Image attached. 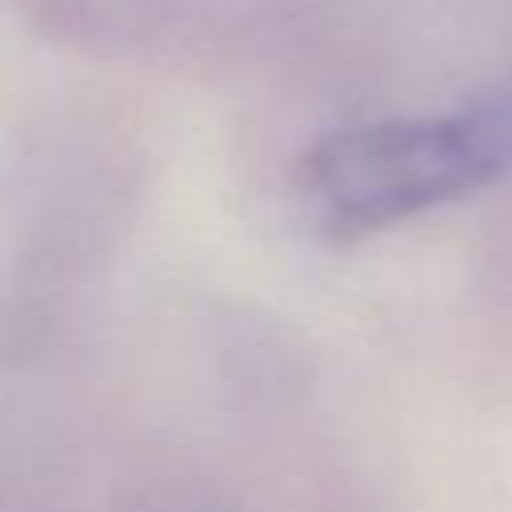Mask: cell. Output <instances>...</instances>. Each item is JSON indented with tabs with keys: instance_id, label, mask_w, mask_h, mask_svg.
Returning <instances> with one entry per match:
<instances>
[{
	"instance_id": "cell-1",
	"label": "cell",
	"mask_w": 512,
	"mask_h": 512,
	"mask_svg": "<svg viewBox=\"0 0 512 512\" xmlns=\"http://www.w3.org/2000/svg\"><path fill=\"white\" fill-rule=\"evenodd\" d=\"M512 164V120L456 112L336 132L304 156V192L332 228L364 232L468 196Z\"/></svg>"
}]
</instances>
